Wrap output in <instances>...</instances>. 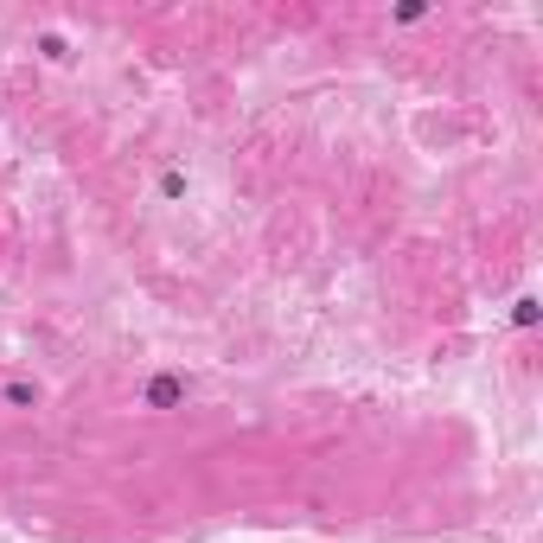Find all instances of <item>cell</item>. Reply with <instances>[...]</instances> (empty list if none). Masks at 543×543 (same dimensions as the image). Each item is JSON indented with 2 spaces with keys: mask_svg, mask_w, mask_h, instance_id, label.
<instances>
[{
  "mask_svg": "<svg viewBox=\"0 0 543 543\" xmlns=\"http://www.w3.org/2000/svg\"><path fill=\"white\" fill-rule=\"evenodd\" d=\"M179 397H186V377H173V371H166V377H154V384H147V409H173V403H179Z\"/></svg>",
  "mask_w": 543,
  "mask_h": 543,
  "instance_id": "cell-1",
  "label": "cell"
}]
</instances>
